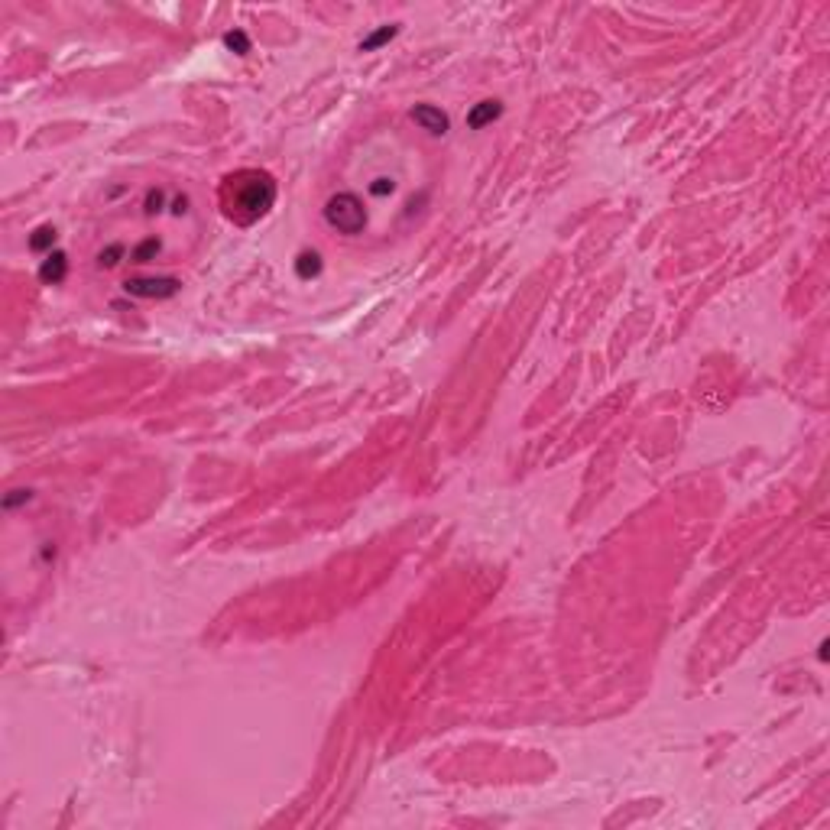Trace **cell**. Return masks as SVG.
<instances>
[{"label":"cell","mask_w":830,"mask_h":830,"mask_svg":"<svg viewBox=\"0 0 830 830\" xmlns=\"http://www.w3.org/2000/svg\"><path fill=\"white\" fill-rule=\"evenodd\" d=\"M370 192H373V195H390L392 192V182H390V178H373Z\"/></svg>","instance_id":"obj_15"},{"label":"cell","mask_w":830,"mask_h":830,"mask_svg":"<svg viewBox=\"0 0 830 830\" xmlns=\"http://www.w3.org/2000/svg\"><path fill=\"white\" fill-rule=\"evenodd\" d=\"M322 273V256L315 250H302L299 260H295V276L299 279H315Z\"/></svg>","instance_id":"obj_7"},{"label":"cell","mask_w":830,"mask_h":830,"mask_svg":"<svg viewBox=\"0 0 830 830\" xmlns=\"http://www.w3.org/2000/svg\"><path fill=\"white\" fill-rule=\"evenodd\" d=\"M156 254H159V240L156 237H147L143 244H137L130 250V260L133 263H149V260H156Z\"/></svg>","instance_id":"obj_10"},{"label":"cell","mask_w":830,"mask_h":830,"mask_svg":"<svg viewBox=\"0 0 830 830\" xmlns=\"http://www.w3.org/2000/svg\"><path fill=\"white\" fill-rule=\"evenodd\" d=\"M500 114H503V104H500V101L487 98V101H480V104H474V108H470L467 127H470V130H484L487 123H493Z\"/></svg>","instance_id":"obj_5"},{"label":"cell","mask_w":830,"mask_h":830,"mask_svg":"<svg viewBox=\"0 0 830 830\" xmlns=\"http://www.w3.org/2000/svg\"><path fill=\"white\" fill-rule=\"evenodd\" d=\"M396 33H399V26H396V23H390V26H380L377 33H370V36L360 42V52H373V49H380V46H383V42H390V39L396 36Z\"/></svg>","instance_id":"obj_9"},{"label":"cell","mask_w":830,"mask_h":830,"mask_svg":"<svg viewBox=\"0 0 830 830\" xmlns=\"http://www.w3.org/2000/svg\"><path fill=\"white\" fill-rule=\"evenodd\" d=\"M127 254L120 244H110L108 250H101V256H98V266H104V269H110V266H117L120 263V256Z\"/></svg>","instance_id":"obj_12"},{"label":"cell","mask_w":830,"mask_h":830,"mask_svg":"<svg viewBox=\"0 0 830 830\" xmlns=\"http://www.w3.org/2000/svg\"><path fill=\"white\" fill-rule=\"evenodd\" d=\"M65 273H69V260H65L62 250L49 254L46 260H42V266H39V279H42L46 285H59L62 279H65Z\"/></svg>","instance_id":"obj_6"},{"label":"cell","mask_w":830,"mask_h":830,"mask_svg":"<svg viewBox=\"0 0 830 830\" xmlns=\"http://www.w3.org/2000/svg\"><path fill=\"white\" fill-rule=\"evenodd\" d=\"M224 46L234 49L237 55H246V52H250V39H246L244 30H234V33H227V36H224Z\"/></svg>","instance_id":"obj_11"},{"label":"cell","mask_w":830,"mask_h":830,"mask_svg":"<svg viewBox=\"0 0 830 830\" xmlns=\"http://www.w3.org/2000/svg\"><path fill=\"white\" fill-rule=\"evenodd\" d=\"M52 244H55V227L52 224H39L36 231L30 234V250L33 254H52Z\"/></svg>","instance_id":"obj_8"},{"label":"cell","mask_w":830,"mask_h":830,"mask_svg":"<svg viewBox=\"0 0 830 830\" xmlns=\"http://www.w3.org/2000/svg\"><path fill=\"white\" fill-rule=\"evenodd\" d=\"M162 205H166V192H162V188H149L147 211H149V215H156V211H162Z\"/></svg>","instance_id":"obj_13"},{"label":"cell","mask_w":830,"mask_h":830,"mask_svg":"<svg viewBox=\"0 0 830 830\" xmlns=\"http://www.w3.org/2000/svg\"><path fill=\"white\" fill-rule=\"evenodd\" d=\"M178 279L176 276H133L123 283L127 295H137V299H172L178 292Z\"/></svg>","instance_id":"obj_3"},{"label":"cell","mask_w":830,"mask_h":830,"mask_svg":"<svg viewBox=\"0 0 830 830\" xmlns=\"http://www.w3.org/2000/svg\"><path fill=\"white\" fill-rule=\"evenodd\" d=\"M276 205V182L263 169H237L221 182V208L234 224H254Z\"/></svg>","instance_id":"obj_1"},{"label":"cell","mask_w":830,"mask_h":830,"mask_svg":"<svg viewBox=\"0 0 830 830\" xmlns=\"http://www.w3.org/2000/svg\"><path fill=\"white\" fill-rule=\"evenodd\" d=\"M409 117H412V123L419 127V130L431 133V137H445V133L451 130V120H448V114L441 108H435V104H415Z\"/></svg>","instance_id":"obj_4"},{"label":"cell","mask_w":830,"mask_h":830,"mask_svg":"<svg viewBox=\"0 0 830 830\" xmlns=\"http://www.w3.org/2000/svg\"><path fill=\"white\" fill-rule=\"evenodd\" d=\"M324 221H328L331 231L354 237V234H360L367 227V208H363V201L354 192H338L331 195L328 205H324Z\"/></svg>","instance_id":"obj_2"},{"label":"cell","mask_w":830,"mask_h":830,"mask_svg":"<svg viewBox=\"0 0 830 830\" xmlns=\"http://www.w3.org/2000/svg\"><path fill=\"white\" fill-rule=\"evenodd\" d=\"M26 500H30V490H13V493H10V496H7V500H4V506H7V509H13L16 503H26Z\"/></svg>","instance_id":"obj_14"}]
</instances>
